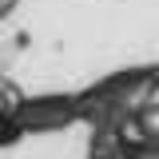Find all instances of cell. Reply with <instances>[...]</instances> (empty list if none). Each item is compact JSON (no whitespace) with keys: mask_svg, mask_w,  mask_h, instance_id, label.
<instances>
[{"mask_svg":"<svg viewBox=\"0 0 159 159\" xmlns=\"http://www.w3.org/2000/svg\"><path fill=\"white\" fill-rule=\"evenodd\" d=\"M139 123H143V135L155 139L159 135V107H143V111H139Z\"/></svg>","mask_w":159,"mask_h":159,"instance_id":"obj_1","label":"cell"}]
</instances>
